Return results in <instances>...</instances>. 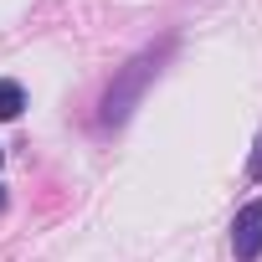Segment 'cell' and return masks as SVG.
I'll return each mask as SVG.
<instances>
[{"label":"cell","mask_w":262,"mask_h":262,"mask_svg":"<svg viewBox=\"0 0 262 262\" xmlns=\"http://www.w3.org/2000/svg\"><path fill=\"white\" fill-rule=\"evenodd\" d=\"M0 165H6V149H0Z\"/></svg>","instance_id":"6"},{"label":"cell","mask_w":262,"mask_h":262,"mask_svg":"<svg viewBox=\"0 0 262 262\" xmlns=\"http://www.w3.org/2000/svg\"><path fill=\"white\" fill-rule=\"evenodd\" d=\"M231 257L236 262H257L262 257V201L236 211V221H231Z\"/></svg>","instance_id":"2"},{"label":"cell","mask_w":262,"mask_h":262,"mask_svg":"<svg viewBox=\"0 0 262 262\" xmlns=\"http://www.w3.org/2000/svg\"><path fill=\"white\" fill-rule=\"evenodd\" d=\"M247 180H252V185L262 180V134H257V144H252V160H247Z\"/></svg>","instance_id":"4"},{"label":"cell","mask_w":262,"mask_h":262,"mask_svg":"<svg viewBox=\"0 0 262 262\" xmlns=\"http://www.w3.org/2000/svg\"><path fill=\"white\" fill-rule=\"evenodd\" d=\"M160 57H165V47H160V52L149 47V52H139L134 62H128V67H123V72L113 77V88L103 93V113H98V123H103V128H118V123H123L128 113H134V103L144 98L149 77L160 72Z\"/></svg>","instance_id":"1"},{"label":"cell","mask_w":262,"mask_h":262,"mask_svg":"<svg viewBox=\"0 0 262 262\" xmlns=\"http://www.w3.org/2000/svg\"><path fill=\"white\" fill-rule=\"evenodd\" d=\"M21 108H26V93H21V82H11V77H0V118H21Z\"/></svg>","instance_id":"3"},{"label":"cell","mask_w":262,"mask_h":262,"mask_svg":"<svg viewBox=\"0 0 262 262\" xmlns=\"http://www.w3.org/2000/svg\"><path fill=\"white\" fill-rule=\"evenodd\" d=\"M0 211H6V190H0Z\"/></svg>","instance_id":"5"}]
</instances>
